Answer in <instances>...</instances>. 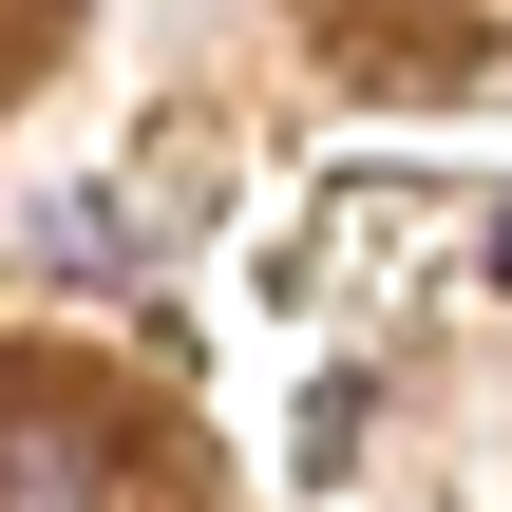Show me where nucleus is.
I'll return each instance as SVG.
<instances>
[{"label":"nucleus","mask_w":512,"mask_h":512,"mask_svg":"<svg viewBox=\"0 0 512 512\" xmlns=\"http://www.w3.org/2000/svg\"><path fill=\"white\" fill-rule=\"evenodd\" d=\"M0 512H190V456H152L76 380H0Z\"/></svg>","instance_id":"1"},{"label":"nucleus","mask_w":512,"mask_h":512,"mask_svg":"<svg viewBox=\"0 0 512 512\" xmlns=\"http://www.w3.org/2000/svg\"><path fill=\"white\" fill-rule=\"evenodd\" d=\"M304 19H342V38H399L380 76H437V38H456L475 0H304Z\"/></svg>","instance_id":"2"},{"label":"nucleus","mask_w":512,"mask_h":512,"mask_svg":"<svg viewBox=\"0 0 512 512\" xmlns=\"http://www.w3.org/2000/svg\"><path fill=\"white\" fill-rule=\"evenodd\" d=\"M494 285H512V228H494Z\"/></svg>","instance_id":"3"}]
</instances>
